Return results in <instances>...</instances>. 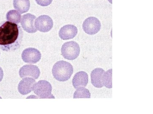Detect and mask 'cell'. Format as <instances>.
<instances>
[{
	"label": "cell",
	"instance_id": "obj_14",
	"mask_svg": "<svg viewBox=\"0 0 153 114\" xmlns=\"http://www.w3.org/2000/svg\"><path fill=\"white\" fill-rule=\"evenodd\" d=\"M14 7L21 14L29 10L30 7V0H13Z\"/></svg>",
	"mask_w": 153,
	"mask_h": 114
},
{
	"label": "cell",
	"instance_id": "obj_6",
	"mask_svg": "<svg viewBox=\"0 0 153 114\" xmlns=\"http://www.w3.org/2000/svg\"><path fill=\"white\" fill-rule=\"evenodd\" d=\"M22 60L25 62L30 64L38 63L41 60V52L37 49L30 48L23 51L22 55Z\"/></svg>",
	"mask_w": 153,
	"mask_h": 114
},
{
	"label": "cell",
	"instance_id": "obj_12",
	"mask_svg": "<svg viewBox=\"0 0 153 114\" xmlns=\"http://www.w3.org/2000/svg\"><path fill=\"white\" fill-rule=\"evenodd\" d=\"M88 83V75L83 71H80L74 75L72 80V84L75 89L85 87Z\"/></svg>",
	"mask_w": 153,
	"mask_h": 114
},
{
	"label": "cell",
	"instance_id": "obj_20",
	"mask_svg": "<svg viewBox=\"0 0 153 114\" xmlns=\"http://www.w3.org/2000/svg\"><path fill=\"white\" fill-rule=\"evenodd\" d=\"M0 55H1V53H0Z\"/></svg>",
	"mask_w": 153,
	"mask_h": 114
},
{
	"label": "cell",
	"instance_id": "obj_11",
	"mask_svg": "<svg viewBox=\"0 0 153 114\" xmlns=\"http://www.w3.org/2000/svg\"><path fill=\"white\" fill-rule=\"evenodd\" d=\"M36 83L35 79L26 77L24 78L19 83L18 86V90L21 94L26 95L32 91L33 85Z\"/></svg>",
	"mask_w": 153,
	"mask_h": 114
},
{
	"label": "cell",
	"instance_id": "obj_4",
	"mask_svg": "<svg viewBox=\"0 0 153 114\" xmlns=\"http://www.w3.org/2000/svg\"><path fill=\"white\" fill-rule=\"evenodd\" d=\"M61 52L62 56L66 59L74 60L79 56L80 48L78 44L74 41L66 42L62 45Z\"/></svg>",
	"mask_w": 153,
	"mask_h": 114
},
{
	"label": "cell",
	"instance_id": "obj_9",
	"mask_svg": "<svg viewBox=\"0 0 153 114\" xmlns=\"http://www.w3.org/2000/svg\"><path fill=\"white\" fill-rule=\"evenodd\" d=\"M19 75L22 78L30 77L38 79L40 76V71L37 66L33 65H26L20 69Z\"/></svg>",
	"mask_w": 153,
	"mask_h": 114
},
{
	"label": "cell",
	"instance_id": "obj_17",
	"mask_svg": "<svg viewBox=\"0 0 153 114\" xmlns=\"http://www.w3.org/2000/svg\"><path fill=\"white\" fill-rule=\"evenodd\" d=\"M91 98V94L89 90L84 88L80 87L76 89L73 95L74 99L77 98Z\"/></svg>",
	"mask_w": 153,
	"mask_h": 114
},
{
	"label": "cell",
	"instance_id": "obj_5",
	"mask_svg": "<svg viewBox=\"0 0 153 114\" xmlns=\"http://www.w3.org/2000/svg\"><path fill=\"white\" fill-rule=\"evenodd\" d=\"M101 24L99 20L94 17L85 19L82 24V28L86 34L90 35L95 34L100 31Z\"/></svg>",
	"mask_w": 153,
	"mask_h": 114
},
{
	"label": "cell",
	"instance_id": "obj_10",
	"mask_svg": "<svg viewBox=\"0 0 153 114\" xmlns=\"http://www.w3.org/2000/svg\"><path fill=\"white\" fill-rule=\"evenodd\" d=\"M77 28L74 25H65L60 29L59 37L64 40L71 39L75 37L77 34Z\"/></svg>",
	"mask_w": 153,
	"mask_h": 114
},
{
	"label": "cell",
	"instance_id": "obj_16",
	"mask_svg": "<svg viewBox=\"0 0 153 114\" xmlns=\"http://www.w3.org/2000/svg\"><path fill=\"white\" fill-rule=\"evenodd\" d=\"M112 69L105 72L102 76V83L108 88H111L112 84Z\"/></svg>",
	"mask_w": 153,
	"mask_h": 114
},
{
	"label": "cell",
	"instance_id": "obj_3",
	"mask_svg": "<svg viewBox=\"0 0 153 114\" xmlns=\"http://www.w3.org/2000/svg\"><path fill=\"white\" fill-rule=\"evenodd\" d=\"M34 93L40 99H54L52 94V86L46 80H40L33 86Z\"/></svg>",
	"mask_w": 153,
	"mask_h": 114
},
{
	"label": "cell",
	"instance_id": "obj_2",
	"mask_svg": "<svg viewBox=\"0 0 153 114\" xmlns=\"http://www.w3.org/2000/svg\"><path fill=\"white\" fill-rule=\"evenodd\" d=\"M52 73L53 77L58 81H66L73 74V66L71 64L65 61H59L53 66Z\"/></svg>",
	"mask_w": 153,
	"mask_h": 114
},
{
	"label": "cell",
	"instance_id": "obj_8",
	"mask_svg": "<svg viewBox=\"0 0 153 114\" xmlns=\"http://www.w3.org/2000/svg\"><path fill=\"white\" fill-rule=\"evenodd\" d=\"M36 17L30 13L25 14L22 17L21 25L24 31L29 33H35L37 31L35 27V21Z\"/></svg>",
	"mask_w": 153,
	"mask_h": 114
},
{
	"label": "cell",
	"instance_id": "obj_15",
	"mask_svg": "<svg viewBox=\"0 0 153 114\" xmlns=\"http://www.w3.org/2000/svg\"><path fill=\"white\" fill-rule=\"evenodd\" d=\"M22 18L21 14L15 10L9 11L6 15L7 20L16 24H19L21 22Z\"/></svg>",
	"mask_w": 153,
	"mask_h": 114
},
{
	"label": "cell",
	"instance_id": "obj_1",
	"mask_svg": "<svg viewBox=\"0 0 153 114\" xmlns=\"http://www.w3.org/2000/svg\"><path fill=\"white\" fill-rule=\"evenodd\" d=\"M23 32L18 24L7 21L0 23V49L13 52L22 45Z\"/></svg>",
	"mask_w": 153,
	"mask_h": 114
},
{
	"label": "cell",
	"instance_id": "obj_18",
	"mask_svg": "<svg viewBox=\"0 0 153 114\" xmlns=\"http://www.w3.org/2000/svg\"><path fill=\"white\" fill-rule=\"evenodd\" d=\"M53 0H36L38 5L43 7L49 6L52 3Z\"/></svg>",
	"mask_w": 153,
	"mask_h": 114
},
{
	"label": "cell",
	"instance_id": "obj_7",
	"mask_svg": "<svg viewBox=\"0 0 153 114\" xmlns=\"http://www.w3.org/2000/svg\"><path fill=\"white\" fill-rule=\"evenodd\" d=\"M35 25V27L38 31L42 32H47L53 27V20L49 16L43 15L36 19Z\"/></svg>",
	"mask_w": 153,
	"mask_h": 114
},
{
	"label": "cell",
	"instance_id": "obj_19",
	"mask_svg": "<svg viewBox=\"0 0 153 114\" xmlns=\"http://www.w3.org/2000/svg\"><path fill=\"white\" fill-rule=\"evenodd\" d=\"M4 77V72L2 69L0 67V82L1 81Z\"/></svg>",
	"mask_w": 153,
	"mask_h": 114
},
{
	"label": "cell",
	"instance_id": "obj_13",
	"mask_svg": "<svg viewBox=\"0 0 153 114\" xmlns=\"http://www.w3.org/2000/svg\"><path fill=\"white\" fill-rule=\"evenodd\" d=\"M105 71L101 68H96L91 74V82L94 86L97 88H101L104 86L102 83V76Z\"/></svg>",
	"mask_w": 153,
	"mask_h": 114
}]
</instances>
